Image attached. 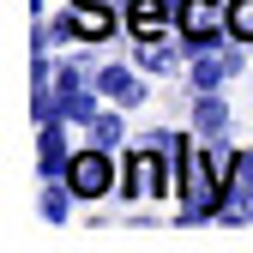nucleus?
Here are the masks:
<instances>
[{
	"mask_svg": "<svg viewBox=\"0 0 253 253\" xmlns=\"http://www.w3.org/2000/svg\"><path fill=\"white\" fill-rule=\"evenodd\" d=\"M223 223H253V151H235L229 181H223Z\"/></svg>",
	"mask_w": 253,
	"mask_h": 253,
	"instance_id": "nucleus-3",
	"label": "nucleus"
},
{
	"mask_svg": "<svg viewBox=\"0 0 253 253\" xmlns=\"http://www.w3.org/2000/svg\"><path fill=\"white\" fill-rule=\"evenodd\" d=\"M109 181H115V163H109V151H103V145L79 151L73 163H67V187H73L79 199H103V193H109Z\"/></svg>",
	"mask_w": 253,
	"mask_h": 253,
	"instance_id": "nucleus-2",
	"label": "nucleus"
},
{
	"mask_svg": "<svg viewBox=\"0 0 253 253\" xmlns=\"http://www.w3.org/2000/svg\"><path fill=\"white\" fill-rule=\"evenodd\" d=\"M175 24H181V48H187V54H205V48H223V42H235L223 0H181Z\"/></svg>",
	"mask_w": 253,
	"mask_h": 253,
	"instance_id": "nucleus-1",
	"label": "nucleus"
},
{
	"mask_svg": "<svg viewBox=\"0 0 253 253\" xmlns=\"http://www.w3.org/2000/svg\"><path fill=\"white\" fill-rule=\"evenodd\" d=\"M223 121H229L223 97H211V90H199V103H193V126H199L205 139H217V133H223Z\"/></svg>",
	"mask_w": 253,
	"mask_h": 253,
	"instance_id": "nucleus-8",
	"label": "nucleus"
},
{
	"mask_svg": "<svg viewBox=\"0 0 253 253\" xmlns=\"http://www.w3.org/2000/svg\"><path fill=\"white\" fill-rule=\"evenodd\" d=\"M223 73H235L229 54H223V60H211V48L193 54V90H217V84H223Z\"/></svg>",
	"mask_w": 253,
	"mask_h": 253,
	"instance_id": "nucleus-9",
	"label": "nucleus"
},
{
	"mask_svg": "<svg viewBox=\"0 0 253 253\" xmlns=\"http://www.w3.org/2000/svg\"><path fill=\"white\" fill-rule=\"evenodd\" d=\"M90 133H97L103 151H115V139H121V115H97V121H90Z\"/></svg>",
	"mask_w": 253,
	"mask_h": 253,
	"instance_id": "nucleus-13",
	"label": "nucleus"
},
{
	"mask_svg": "<svg viewBox=\"0 0 253 253\" xmlns=\"http://www.w3.org/2000/svg\"><path fill=\"white\" fill-rule=\"evenodd\" d=\"M175 12H181V6H169V0H133V6H126V24H133L139 42H151V37H163V24H169Z\"/></svg>",
	"mask_w": 253,
	"mask_h": 253,
	"instance_id": "nucleus-4",
	"label": "nucleus"
},
{
	"mask_svg": "<svg viewBox=\"0 0 253 253\" xmlns=\"http://www.w3.org/2000/svg\"><path fill=\"white\" fill-rule=\"evenodd\" d=\"M229 30L235 42H253V0H229Z\"/></svg>",
	"mask_w": 253,
	"mask_h": 253,
	"instance_id": "nucleus-11",
	"label": "nucleus"
},
{
	"mask_svg": "<svg viewBox=\"0 0 253 253\" xmlns=\"http://www.w3.org/2000/svg\"><path fill=\"white\" fill-rule=\"evenodd\" d=\"M97 90H109V97H115V103H126V109L145 97V90H139V79L126 73V67H103V73H97Z\"/></svg>",
	"mask_w": 253,
	"mask_h": 253,
	"instance_id": "nucleus-7",
	"label": "nucleus"
},
{
	"mask_svg": "<svg viewBox=\"0 0 253 253\" xmlns=\"http://www.w3.org/2000/svg\"><path fill=\"white\" fill-rule=\"evenodd\" d=\"M169 60H175V54L163 48V37H151V42H139V67H145V73H163Z\"/></svg>",
	"mask_w": 253,
	"mask_h": 253,
	"instance_id": "nucleus-12",
	"label": "nucleus"
},
{
	"mask_svg": "<svg viewBox=\"0 0 253 253\" xmlns=\"http://www.w3.org/2000/svg\"><path fill=\"white\" fill-rule=\"evenodd\" d=\"M60 115H67V121H97V97H90V90H79V84H67Z\"/></svg>",
	"mask_w": 253,
	"mask_h": 253,
	"instance_id": "nucleus-10",
	"label": "nucleus"
},
{
	"mask_svg": "<svg viewBox=\"0 0 253 253\" xmlns=\"http://www.w3.org/2000/svg\"><path fill=\"white\" fill-rule=\"evenodd\" d=\"M67 163H73V157H67V145H60V126H54V121H42V139H37V169L54 181V175H67Z\"/></svg>",
	"mask_w": 253,
	"mask_h": 253,
	"instance_id": "nucleus-6",
	"label": "nucleus"
},
{
	"mask_svg": "<svg viewBox=\"0 0 253 253\" xmlns=\"http://www.w3.org/2000/svg\"><path fill=\"white\" fill-rule=\"evenodd\" d=\"M42 217H48V223H67V199H60V193H42Z\"/></svg>",
	"mask_w": 253,
	"mask_h": 253,
	"instance_id": "nucleus-14",
	"label": "nucleus"
},
{
	"mask_svg": "<svg viewBox=\"0 0 253 253\" xmlns=\"http://www.w3.org/2000/svg\"><path fill=\"white\" fill-rule=\"evenodd\" d=\"M109 30H115L109 6H79L73 18H60V37H109Z\"/></svg>",
	"mask_w": 253,
	"mask_h": 253,
	"instance_id": "nucleus-5",
	"label": "nucleus"
}]
</instances>
